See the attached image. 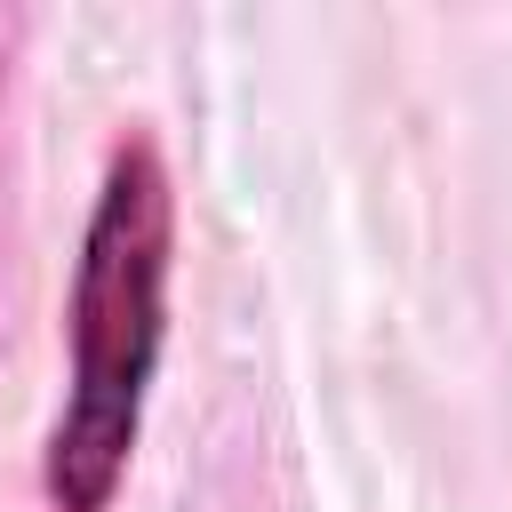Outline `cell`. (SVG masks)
I'll return each instance as SVG.
<instances>
[{"instance_id": "obj_1", "label": "cell", "mask_w": 512, "mask_h": 512, "mask_svg": "<svg viewBox=\"0 0 512 512\" xmlns=\"http://www.w3.org/2000/svg\"><path fill=\"white\" fill-rule=\"evenodd\" d=\"M168 264H176V192L160 152L128 136L96 176L64 296V400L40 448V496L56 512H112L136 464L152 376L168 352Z\"/></svg>"}]
</instances>
